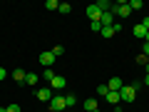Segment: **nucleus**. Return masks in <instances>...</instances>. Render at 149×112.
<instances>
[{
    "label": "nucleus",
    "mask_w": 149,
    "mask_h": 112,
    "mask_svg": "<svg viewBox=\"0 0 149 112\" xmlns=\"http://www.w3.org/2000/svg\"><path fill=\"white\" fill-rule=\"evenodd\" d=\"M119 97H122V102H134V97H137V85H122Z\"/></svg>",
    "instance_id": "nucleus-1"
},
{
    "label": "nucleus",
    "mask_w": 149,
    "mask_h": 112,
    "mask_svg": "<svg viewBox=\"0 0 149 112\" xmlns=\"http://www.w3.org/2000/svg\"><path fill=\"white\" fill-rule=\"evenodd\" d=\"M112 15H117V18H129V15H132L129 3H114V5H112Z\"/></svg>",
    "instance_id": "nucleus-2"
},
{
    "label": "nucleus",
    "mask_w": 149,
    "mask_h": 112,
    "mask_svg": "<svg viewBox=\"0 0 149 112\" xmlns=\"http://www.w3.org/2000/svg\"><path fill=\"white\" fill-rule=\"evenodd\" d=\"M50 110H52V112H65V110H67V105H65V95H52V100H50Z\"/></svg>",
    "instance_id": "nucleus-3"
},
{
    "label": "nucleus",
    "mask_w": 149,
    "mask_h": 112,
    "mask_svg": "<svg viewBox=\"0 0 149 112\" xmlns=\"http://www.w3.org/2000/svg\"><path fill=\"white\" fill-rule=\"evenodd\" d=\"M65 85H67V80H65V77H62V75H55V77H52V80H50V90H62V87Z\"/></svg>",
    "instance_id": "nucleus-4"
},
{
    "label": "nucleus",
    "mask_w": 149,
    "mask_h": 112,
    "mask_svg": "<svg viewBox=\"0 0 149 112\" xmlns=\"http://www.w3.org/2000/svg\"><path fill=\"white\" fill-rule=\"evenodd\" d=\"M35 97L40 102H50V100H52V90H50V87H40V90L35 92Z\"/></svg>",
    "instance_id": "nucleus-5"
},
{
    "label": "nucleus",
    "mask_w": 149,
    "mask_h": 112,
    "mask_svg": "<svg viewBox=\"0 0 149 112\" xmlns=\"http://www.w3.org/2000/svg\"><path fill=\"white\" fill-rule=\"evenodd\" d=\"M40 65H45V67H52V65H55V55L50 52V50L40 52Z\"/></svg>",
    "instance_id": "nucleus-6"
},
{
    "label": "nucleus",
    "mask_w": 149,
    "mask_h": 112,
    "mask_svg": "<svg viewBox=\"0 0 149 112\" xmlns=\"http://www.w3.org/2000/svg\"><path fill=\"white\" fill-rule=\"evenodd\" d=\"M100 22H102V27H112V25H114V15H112V10H107V13H102V18H100Z\"/></svg>",
    "instance_id": "nucleus-7"
},
{
    "label": "nucleus",
    "mask_w": 149,
    "mask_h": 112,
    "mask_svg": "<svg viewBox=\"0 0 149 112\" xmlns=\"http://www.w3.org/2000/svg\"><path fill=\"white\" fill-rule=\"evenodd\" d=\"M119 30H122V25H117V22H114L112 27H102V37L109 40V37H114V32H119Z\"/></svg>",
    "instance_id": "nucleus-8"
},
{
    "label": "nucleus",
    "mask_w": 149,
    "mask_h": 112,
    "mask_svg": "<svg viewBox=\"0 0 149 112\" xmlns=\"http://www.w3.org/2000/svg\"><path fill=\"white\" fill-rule=\"evenodd\" d=\"M122 85H124V82H122V77H112V80L107 82V87H109L112 92H119V90H122Z\"/></svg>",
    "instance_id": "nucleus-9"
},
{
    "label": "nucleus",
    "mask_w": 149,
    "mask_h": 112,
    "mask_svg": "<svg viewBox=\"0 0 149 112\" xmlns=\"http://www.w3.org/2000/svg\"><path fill=\"white\" fill-rule=\"evenodd\" d=\"M87 18H90L92 22H95V20H100V18H102L100 8H97V5H90V8H87Z\"/></svg>",
    "instance_id": "nucleus-10"
},
{
    "label": "nucleus",
    "mask_w": 149,
    "mask_h": 112,
    "mask_svg": "<svg viewBox=\"0 0 149 112\" xmlns=\"http://www.w3.org/2000/svg\"><path fill=\"white\" fill-rule=\"evenodd\" d=\"M97 107H100V105H97V100H92V97H90V100H85V105H82V112H95Z\"/></svg>",
    "instance_id": "nucleus-11"
},
{
    "label": "nucleus",
    "mask_w": 149,
    "mask_h": 112,
    "mask_svg": "<svg viewBox=\"0 0 149 112\" xmlns=\"http://www.w3.org/2000/svg\"><path fill=\"white\" fill-rule=\"evenodd\" d=\"M107 102H109V105H119V102H122V97H119V92H107V97H104Z\"/></svg>",
    "instance_id": "nucleus-12"
},
{
    "label": "nucleus",
    "mask_w": 149,
    "mask_h": 112,
    "mask_svg": "<svg viewBox=\"0 0 149 112\" xmlns=\"http://www.w3.org/2000/svg\"><path fill=\"white\" fill-rule=\"evenodd\" d=\"M25 70H20V67H15V70H13V80H15V82H25Z\"/></svg>",
    "instance_id": "nucleus-13"
},
{
    "label": "nucleus",
    "mask_w": 149,
    "mask_h": 112,
    "mask_svg": "<svg viewBox=\"0 0 149 112\" xmlns=\"http://www.w3.org/2000/svg\"><path fill=\"white\" fill-rule=\"evenodd\" d=\"M25 82H27V85H32V87H35L37 82H40V75H32V72H27V75H25Z\"/></svg>",
    "instance_id": "nucleus-14"
},
{
    "label": "nucleus",
    "mask_w": 149,
    "mask_h": 112,
    "mask_svg": "<svg viewBox=\"0 0 149 112\" xmlns=\"http://www.w3.org/2000/svg\"><path fill=\"white\" fill-rule=\"evenodd\" d=\"M144 35H147V27H144L142 22H139V25H134V37H142V40H144Z\"/></svg>",
    "instance_id": "nucleus-15"
},
{
    "label": "nucleus",
    "mask_w": 149,
    "mask_h": 112,
    "mask_svg": "<svg viewBox=\"0 0 149 112\" xmlns=\"http://www.w3.org/2000/svg\"><path fill=\"white\" fill-rule=\"evenodd\" d=\"M97 8H100V13H107V10H112V3H107V0H100V3H95Z\"/></svg>",
    "instance_id": "nucleus-16"
},
{
    "label": "nucleus",
    "mask_w": 149,
    "mask_h": 112,
    "mask_svg": "<svg viewBox=\"0 0 149 112\" xmlns=\"http://www.w3.org/2000/svg\"><path fill=\"white\" fill-rule=\"evenodd\" d=\"M129 8H132V10H142L144 3H142V0H129Z\"/></svg>",
    "instance_id": "nucleus-17"
},
{
    "label": "nucleus",
    "mask_w": 149,
    "mask_h": 112,
    "mask_svg": "<svg viewBox=\"0 0 149 112\" xmlns=\"http://www.w3.org/2000/svg\"><path fill=\"white\" fill-rule=\"evenodd\" d=\"M45 8H47V10H60V3H57V0H47Z\"/></svg>",
    "instance_id": "nucleus-18"
},
{
    "label": "nucleus",
    "mask_w": 149,
    "mask_h": 112,
    "mask_svg": "<svg viewBox=\"0 0 149 112\" xmlns=\"http://www.w3.org/2000/svg\"><path fill=\"white\" fill-rule=\"evenodd\" d=\"M65 105H67V107H74V95H72V92L65 95Z\"/></svg>",
    "instance_id": "nucleus-19"
},
{
    "label": "nucleus",
    "mask_w": 149,
    "mask_h": 112,
    "mask_svg": "<svg viewBox=\"0 0 149 112\" xmlns=\"http://www.w3.org/2000/svg\"><path fill=\"white\" fill-rule=\"evenodd\" d=\"M70 10H72V5H70V3H60V13H62V15H67Z\"/></svg>",
    "instance_id": "nucleus-20"
},
{
    "label": "nucleus",
    "mask_w": 149,
    "mask_h": 112,
    "mask_svg": "<svg viewBox=\"0 0 149 112\" xmlns=\"http://www.w3.org/2000/svg\"><path fill=\"white\" fill-rule=\"evenodd\" d=\"M50 52H52V55H55V57H60V55H62V52H65V48H62V45H55V48H52V50H50Z\"/></svg>",
    "instance_id": "nucleus-21"
},
{
    "label": "nucleus",
    "mask_w": 149,
    "mask_h": 112,
    "mask_svg": "<svg viewBox=\"0 0 149 112\" xmlns=\"http://www.w3.org/2000/svg\"><path fill=\"white\" fill-rule=\"evenodd\" d=\"M137 62H139V65H147V67H149V57H147V55H142V52L137 55Z\"/></svg>",
    "instance_id": "nucleus-22"
},
{
    "label": "nucleus",
    "mask_w": 149,
    "mask_h": 112,
    "mask_svg": "<svg viewBox=\"0 0 149 112\" xmlns=\"http://www.w3.org/2000/svg\"><path fill=\"white\" fill-rule=\"evenodd\" d=\"M107 92H109V87H107V85H100V87H97V95L107 97Z\"/></svg>",
    "instance_id": "nucleus-23"
},
{
    "label": "nucleus",
    "mask_w": 149,
    "mask_h": 112,
    "mask_svg": "<svg viewBox=\"0 0 149 112\" xmlns=\"http://www.w3.org/2000/svg\"><path fill=\"white\" fill-rule=\"evenodd\" d=\"M42 77H45V80H52V77H55V72H52V70H50V67H45V72H42Z\"/></svg>",
    "instance_id": "nucleus-24"
},
{
    "label": "nucleus",
    "mask_w": 149,
    "mask_h": 112,
    "mask_svg": "<svg viewBox=\"0 0 149 112\" xmlns=\"http://www.w3.org/2000/svg\"><path fill=\"white\" fill-rule=\"evenodd\" d=\"M90 27H92V30H95V32H102V22H100V20H95V22H92Z\"/></svg>",
    "instance_id": "nucleus-25"
},
{
    "label": "nucleus",
    "mask_w": 149,
    "mask_h": 112,
    "mask_svg": "<svg viewBox=\"0 0 149 112\" xmlns=\"http://www.w3.org/2000/svg\"><path fill=\"white\" fill-rule=\"evenodd\" d=\"M5 112H20V107H17V105H10V107H5Z\"/></svg>",
    "instance_id": "nucleus-26"
},
{
    "label": "nucleus",
    "mask_w": 149,
    "mask_h": 112,
    "mask_svg": "<svg viewBox=\"0 0 149 112\" xmlns=\"http://www.w3.org/2000/svg\"><path fill=\"white\" fill-rule=\"evenodd\" d=\"M142 55H147V57H149V43H144V45H142Z\"/></svg>",
    "instance_id": "nucleus-27"
},
{
    "label": "nucleus",
    "mask_w": 149,
    "mask_h": 112,
    "mask_svg": "<svg viewBox=\"0 0 149 112\" xmlns=\"http://www.w3.org/2000/svg\"><path fill=\"white\" fill-rule=\"evenodd\" d=\"M5 77H8V70H5V67H0V82L5 80Z\"/></svg>",
    "instance_id": "nucleus-28"
},
{
    "label": "nucleus",
    "mask_w": 149,
    "mask_h": 112,
    "mask_svg": "<svg viewBox=\"0 0 149 112\" xmlns=\"http://www.w3.org/2000/svg\"><path fill=\"white\" fill-rule=\"evenodd\" d=\"M142 25H144V27L149 30V18H144V20H142Z\"/></svg>",
    "instance_id": "nucleus-29"
},
{
    "label": "nucleus",
    "mask_w": 149,
    "mask_h": 112,
    "mask_svg": "<svg viewBox=\"0 0 149 112\" xmlns=\"http://www.w3.org/2000/svg\"><path fill=\"white\" fill-rule=\"evenodd\" d=\"M144 85H147V87H149V72H147V75H144Z\"/></svg>",
    "instance_id": "nucleus-30"
},
{
    "label": "nucleus",
    "mask_w": 149,
    "mask_h": 112,
    "mask_svg": "<svg viewBox=\"0 0 149 112\" xmlns=\"http://www.w3.org/2000/svg\"><path fill=\"white\" fill-rule=\"evenodd\" d=\"M144 43H149V30H147V35H144Z\"/></svg>",
    "instance_id": "nucleus-31"
},
{
    "label": "nucleus",
    "mask_w": 149,
    "mask_h": 112,
    "mask_svg": "<svg viewBox=\"0 0 149 112\" xmlns=\"http://www.w3.org/2000/svg\"><path fill=\"white\" fill-rule=\"evenodd\" d=\"M114 112H124V110H114Z\"/></svg>",
    "instance_id": "nucleus-32"
},
{
    "label": "nucleus",
    "mask_w": 149,
    "mask_h": 112,
    "mask_svg": "<svg viewBox=\"0 0 149 112\" xmlns=\"http://www.w3.org/2000/svg\"><path fill=\"white\" fill-rule=\"evenodd\" d=\"M95 112H100V107H97V110H95Z\"/></svg>",
    "instance_id": "nucleus-33"
},
{
    "label": "nucleus",
    "mask_w": 149,
    "mask_h": 112,
    "mask_svg": "<svg viewBox=\"0 0 149 112\" xmlns=\"http://www.w3.org/2000/svg\"><path fill=\"white\" fill-rule=\"evenodd\" d=\"M147 72H149V67H147Z\"/></svg>",
    "instance_id": "nucleus-34"
}]
</instances>
